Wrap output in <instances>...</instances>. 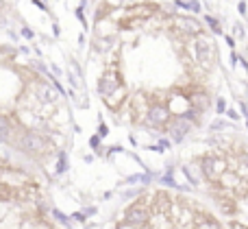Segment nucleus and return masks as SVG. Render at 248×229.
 Segmentation results:
<instances>
[{"label": "nucleus", "instance_id": "nucleus-15", "mask_svg": "<svg viewBox=\"0 0 248 229\" xmlns=\"http://www.w3.org/2000/svg\"><path fill=\"white\" fill-rule=\"evenodd\" d=\"M13 135V125L9 122L7 116H2L0 114V142H9Z\"/></svg>", "mask_w": 248, "mask_h": 229}, {"label": "nucleus", "instance_id": "nucleus-13", "mask_svg": "<svg viewBox=\"0 0 248 229\" xmlns=\"http://www.w3.org/2000/svg\"><path fill=\"white\" fill-rule=\"evenodd\" d=\"M194 229H222L220 223H216L214 218H209L207 214H196L194 218Z\"/></svg>", "mask_w": 248, "mask_h": 229}, {"label": "nucleus", "instance_id": "nucleus-12", "mask_svg": "<svg viewBox=\"0 0 248 229\" xmlns=\"http://www.w3.org/2000/svg\"><path fill=\"white\" fill-rule=\"evenodd\" d=\"M189 105H192L194 109H201V112H202V109H207L211 105V100H209V96H207L205 92H198L196 90L192 96H189Z\"/></svg>", "mask_w": 248, "mask_h": 229}, {"label": "nucleus", "instance_id": "nucleus-16", "mask_svg": "<svg viewBox=\"0 0 248 229\" xmlns=\"http://www.w3.org/2000/svg\"><path fill=\"white\" fill-rule=\"evenodd\" d=\"M218 205H220V212H224L227 214V216H233V214H235V203H233L231 199H227V196H220L218 199Z\"/></svg>", "mask_w": 248, "mask_h": 229}, {"label": "nucleus", "instance_id": "nucleus-3", "mask_svg": "<svg viewBox=\"0 0 248 229\" xmlns=\"http://www.w3.org/2000/svg\"><path fill=\"white\" fill-rule=\"evenodd\" d=\"M150 221V208L146 205V199H140L135 205H131V208L126 210V214H124V223H126L128 227H146Z\"/></svg>", "mask_w": 248, "mask_h": 229}, {"label": "nucleus", "instance_id": "nucleus-18", "mask_svg": "<svg viewBox=\"0 0 248 229\" xmlns=\"http://www.w3.org/2000/svg\"><path fill=\"white\" fill-rule=\"evenodd\" d=\"M207 22H209V24H211V29H214V33H220V22L218 20H214V17H207Z\"/></svg>", "mask_w": 248, "mask_h": 229}, {"label": "nucleus", "instance_id": "nucleus-1", "mask_svg": "<svg viewBox=\"0 0 248 229\" xmlns=\"http://www.w3.org/2000/svg\"><path fill=\"white\" fill-rule=\"evenodd\" d=\"M13 144H16L20 151H24L26 155H46L48 148H50L48 140L39 133H33V131H24V133L20 135V140Z\"/></svg>", "mask_w": 248, "mask_h": 229}, {"label": "nucleus", "instance_id": "nucleus-7", "mask_svg": "<svg viewBox=\"0 0 248 229\" xmlns=\"http://www.w3.org/2000/svg\"><path fill=\"white\" fill-rule=\"evenodd\" d=\"M168 120H170V112H168V107L163 103H153L148 109V114H146V122H148V127H163L168 125Z\"/></svg>", "mask_w": 248, "mask_h": 229}, {"label": "nucleus", "instance_id": "nucleus-19", "mask_svg": "<svg viewBox=\"0 0 248 229\" xmlns=\"http://www.w3.org/2000/svg\"><path fill=\"white\" fill-rule=\"evenodd\" d=\"M235 35H244V31H242V24H235Z\"/></svg>", "mask_w": 248, "mask_h": 229}, {"label": "nucleus", "instance_id": "nucleus-17", "mask_svg": "<svg viewBox=\"0 0 248 229\" xmlns=\"http://www.w3.org/2000/svg\"><path fill=\"white\" fill-rule=\"evenodd\" d=\"M146 22H148V20H140V17H133V20H122L120 26H122V29L133 31V29H140V26H146Z\"/></svg>", "mask_w": 248, "mask_h": 229}, {"label": "nucleus", "instance_id": "nucleus-11", "mask_svg": "<svg viewBox=\"0 0 248 229\" xmlns=\"http://www.w3.org/2000/svg\"><path fill=\"white\" fill-rule=\"evenodd\" d=\"M172 199L166 195V192H157L155 195V212L159 214H170L172 212Z\"/></svg>", "mask_w": 248, "mask_h": 229}, {"label": "nucleus", "instance_id": "nucleus-14", "mask_svg": "<svg viewBox=\"0 0 248 229\" xmlns=\"http://www.w3.org/2000/svg\"><path fill=\"white\" fill-rule=\"evenodd\" d=\"M37 96L42 103H52V100H57V90L50 87L48 83H42V85L37 87Z\"/></svg>", "mask_w": 248, "mask_h": 229}, {"label": "nucleus", "instance_id": "nucleus-8", "mask_svg": "<svg viewBox=\"0 0 248 229\" xmlns=\"http://www.w3.org/2000/svg\"><path fill=\"white\" fill-rule=\"evenodd\" d=\"M159 13V4L153 2H140V4H133L124 11V20H133V17H140V20H148L150 16Z\"/></svg>", "mask_w": 248, "mask_h": 229}, {"label": "nucleus", "instance_id": "nucleus-6", "mask_svg": "<svg viewBox=\"0 0 248 229\" xmlns=\"http://www.w3.org/2000/svg\"><path fill=\"white\" fill-rule=\"evenodd\" d=\"M172 31H181L185 35H201L202 33V26L198 20L189 16H172Z\"/></svg>", "mask_w": 248, "mask_h": 229}, {"label": "nucleus", "instance_id": "nucleus-9", "mask_svg": "<svg viewBox=\"0 0 248 229\" xmlns=\"http://www.w3.org/2000/svg\"><path fill=\"white\" fill-rule=\"evenodd\" d=\"M166 129L170 131L172 138L181 140V138H185V135L189 133V129H192V120H189V116H174V118L168 120Z\"/></svg>", "mask_w": 248, "mask_h": 229}, {"label": "nucleus", "instance_id": "nucleus-10", "mask_svg": "<svg viewBox=\"0 0 248 229\" xmlns=\"http://www.w3.org/2000/svg\"><path fill=\"white\" fill-rule=\"evenodd\" d=\"M128 100V92H126V85H120L113 94L105 96V105H107L109 109H113V112H118V109L122 107L124 103Z\"/></svg>", "mask_w": 248, "mask_h": 229}, {"label": "nucleus", "instance_id": "nucleus-2", "mask_svg": "<svg viewBox=\"0 0 248 229\" xmlns=\"http://www.w3.org/2000/svg\"><path fill=\"white\" fill-rule=\"evenodd\" d=\"M201 170H202V175H205V179L216 183L220 179V175L229 170V164L222 155H205L201 160Z\"/></svg>", "mask_w": 248, "mask_h": 229}, {"label": "nucleus", "instance_id": "nucleus-5", "mask_svg": "<svg viewBox=\"0 0 248 229\" xmlns=\"http://www.w3.org/2000/svg\"><path fill=\"white\" fill-rule=\"evenodd\" d=\"M120 85H124V83H122V74L118 72V68H107L103 72V77H100V81H98V92L105 98V96L113 94Z\"/></svg>", "mask_w": 248, "mask_h": 229}, {"label": "nucleus", "instance_id": "nucleus-4", "mask_svg": "<svg viewBox=\"0 0 248 229\" xmlns=\"http://www.w3.org/2000/svg\"><path fill=\"white\" fill-rule=\"evenodd\" d=\"M194 59H196V64L202 65L205 70H209L211 65H214L216 48H214V44H211L207 37H202V35H198V39L194 42Z\"/></svg>", "mask_w": 248, "mask_h": 229}]
</instances>
